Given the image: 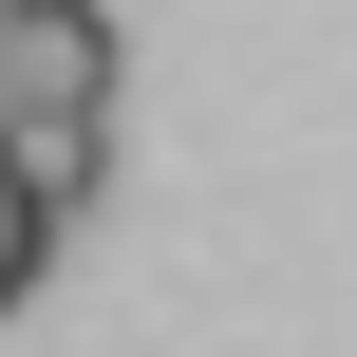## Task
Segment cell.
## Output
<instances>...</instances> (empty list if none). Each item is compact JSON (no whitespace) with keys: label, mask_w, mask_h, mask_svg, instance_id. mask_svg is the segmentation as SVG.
<instances>
[{"label":"cell","mask_w":357,"mask_h":357,"mask_svg":"<svg viewBox=\"0 0 357 357\" xmlns=\"http://www.w3.org/2000/svg\"><path fill=\"white\" fill-rule=\"evenodd\" d=\"M0 19H19V0H0Z\"/></svg>","instance_id":"obj_4"},{"label":"cell","mask_w":357,"mask_h":357,"mask_svg":"<svg viewBox=\"0 0 357 357\" xmlns=\"http://www.w3.org/2000/svg\"><path fill=\"white\" fill-rule=\"evenodd\" d=\"M113 75H132L113 0H19L0 19V113H113Z\"/></svg>","instance_id":"obj_1"},{"label":"cell","mask_w":357,"mask_h":357,"mask_svg":"<svg viewBox=\"0 0 357 357\" xmlns=\"http://www.w3.org/2000/svg\"><path fill=\"white\" fill-rule=\"evenodd\" d=\"M0 169H19L56 226H75V207L113 188V113H0Z\"/></svg>","instance_id":"obj_2"},{"label":"cell","mask_w":357,"mask_h":357,"mask_svg":"<svg viewBox=\"0 0 357 357\" xmlns=\"http://www.w3.org/2000/svg\"><path fill=\"white\" fill-rule=\"evenodd\" d=\"M38 264H56V207H38L19 169H0V320H19V282H38Z\"/></svg>","instance_id":"obj_3"}]
</instances>
